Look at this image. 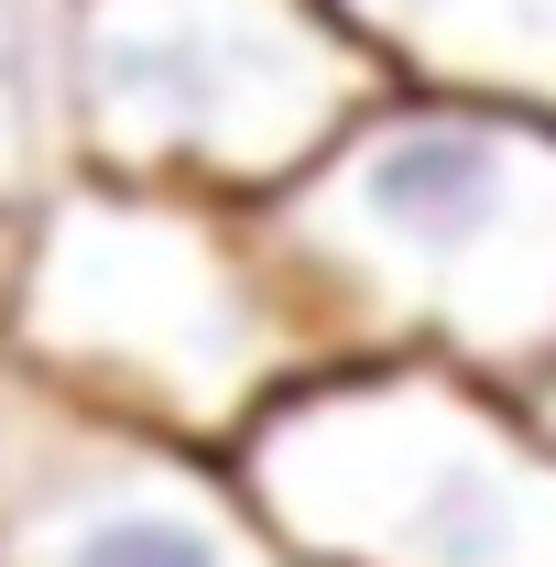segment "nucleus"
Segmentation results:
<instances>
[{"mask_svg": "<svg viewBox=\"0 0 556 567\" xmlns=\"http://www.w3.org/2000/svg\"><path fill=\"white\" fill-rule=\"evenodd\" d=\"M328 360H447L524 393L556 371V121L382 87L251 208Z\"/></svg>", "mask_w": 556, "mask_h": 567, "instance_id": "nucleus-1", "label": "nucleus"}, {"mask_svg": "<svg viewBox=\"0 0 556 567\" xmlns=\"http://www.w3.org/2000/svg\"><path fill=\"white\" fill-rule=\"evenodd\" d=\"M0 360L208 458H229L274 393L328 371L251 208L110 175H55L22 208Z\"/></svg>", "mask_w": 556, "mask_h": 567, "instance_id": "nucleus-2", "label": "nucleus"}, {"mask_svg": "<svg viewBox=\"0 0 556 567\" xmlns=\"http://www.w3.org/2000/svg\"><path fill=\"white\" fill-rule=\"evenodd\" d=\"M306 567H556V436L447 360H328L229 436Z\"/></svg>", "mask_w": 556, "mask_h": 567, "instance_id": "nucleus-3", "label": "nucleus"}, {"mask_svg": "<svg viewBox=\"0 0 556 567\" xmlns=\"http://www.w3.org/2000/svg\"><path fill=\"white\" fill-rule=\"evenodd\" d=\"M66 175L262 208L382 99L328 0H44Z\"/></svg>", "mask_w": 556, "mask_h": 567, "instance_id": "nucleus-4", "label": "nucleus"}, {"mask_svg": "<svg viewBox=\"0 0 556 567\" xmlns=\"http://www.w3.org/2000/svg\"><path fill=\"white\" fill-rule=\"evenodd\" d=\"M0 567H306L240 502L229 458L66 404L0 360Z\"/></svg>", "mask_w": 556, "mask_h": 567, "instance_id": "nucleus-5", "label": "nucleus"}, {"mask_svg": "<svg viewBox=\"0 0 556 567\" xmlns=\"http://www.w3.org/2000/svg\"><path fill=\"white\" fill-rule=\"evenodd\" d=\"M382 87L556 121V0H328Z\"/></svg>", "mask_w": 556, "mask_h": 567, "instance_id": "nucleus-6", "label": "nucleus"}, {"mask_svg": "<svg viewBox=\"0 0 556 567\" xmlns=\"http://www.w3.org/2000/svg\"><path fill=\"white\" fill-rule=\"evenodd\" d=\"M55 175H66V142H55L44 0H0V218H22Z\"/></svg>", "mask_w": 556, "mask_h": 567, "instance_id": "nucleus-7", "label": "nucleus"}, {"mask_svg": "<svg viewBox=\"0 0 556 567\" xmlns=\"http://www.w3.org/2000/svg\"><path fill=\"white\" fill-rule=\"evenodd\" d=\"M513 404H524V415H535V425H546V436H556V371H535V382H524Z\"/></svg>", "mask_w": 556, "mask_h": 567, "instance_id": "nucleus-8", "label": "nucleus"}, {"mask_svg": "<svg viewBox=\"0 0 556 567\" xmlns=\"http://www.w3.org/2000/svg\"><path fill=\"white\" fill-rule=\"evenodd\" d=\"M11 251H22V218H0V339H11Z\"/></svg>", "mask_w": 556, "mask_h": 567, "instance_id": "nucleus-9", "label": "nucleus"}]
</instances>
